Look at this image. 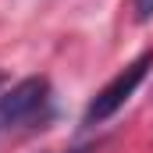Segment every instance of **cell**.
Wrapping results in <instances>:
<instances>
[{"instance_id": "obj_1", "label": "cell", "mask_w": 153, "mask_h": 153, "mask_svg": "<svg viewBox=\"0 0 153 153\" xmlns=\"http://www.w3.org/2000/svg\"><path fill=\"white\" fill-rule=\"evenodd\" d=\"M153 64V53L146 50V53H139L132 64H125L121 71H117L93 100H89V107H85V114H82V125H100V121H107V117H114L125 103H128V96L139 89V82L146 78V71H150Z\"/></svg>"}, {"instance_id": "obj_2", "label": "cell", "mask_w": 153, "mask_h": 153, "mask_svg": "<svg viewBox=\"0 0 153 153\" xmlns=\"http://www.w3.org/2000/svg\"><path fill=\"white\" fill-rule=\"evenodd\" d=\"M50 114V82L46 78H22L7 96H0V135L14 132L18 125H29V121H43Z\"/></svg>"}, {"instance_id": "obj_3", "label": "cell", "mask_w": 153, "mask_h": 153, "mask_svg": "<svg viewBox=\"0 0 153 153\" xmlns=\"http://www.w3.org/2000/svg\"><path fill=\"white\" fill-rule=\"evenodd\" d=\"M135 18L139 22H150L153 18V0H135Z\"/></svg>"}, {"instance_id": "obj_4", "label": "cell", "mask_w": 153, "mask_h": 153, "mask_svg": "<svg viewBox=\"0 0 153 153\" xmlns=\"http://www.w3.org/2000/svg\"><path fill=\"white\" fill-rule=\"evenodd\" d=\"M50 153H89V150H50Z\"/></svg>"}, {"instance_id": "obj_5", "label": "cell", "mask_w": 153, "mask_h": 153, "mask_svg": "<svg viewBox=\"0 0 153 153\" xmlns=\"http://www.w3.org/2000/svg\"><path fill=\"white\" fill-rule=\"evenodd\" d=\"M0 82H4V75H0Z\"/></svg>"}]
</instances>
